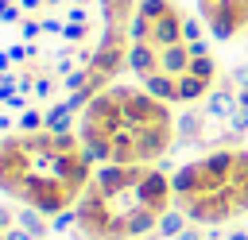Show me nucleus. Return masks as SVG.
<instances>
[{
	"label": "nucleus",
	"instance_id": "nucleus-4",
	"mask_svg": "<svg viewBox=\"0 0 248 240\" xmlns=\"http://www.w3.org/2000/svg\"><path fill=\"white\" fill-rule=\"evenodd\" d=\"M174 209L194 225H225L248 213V151L217 147L170 174Z\"/></svg>",
	"mask_w": 248,
	"mask_h": 240
},
{
	"label": "nucleus",
	"instance_id": "nucleus-13",
	"mask_svg": "<svg viewBox=\"0 0 248 240\" xmlns=\"http://www.w3.org/2000/svg\"><path fill=\"white\" fill-rule=\"evenodd\" d=\"M225 240H248V232H244V228H232V232H229Z\"/></svg>",
	"mask_w": 248,
	"mask_h": 240
},
{
	"label": "nucleus",
	"instance_id": "nucleus-1",
	"mask_svg": "<svg viewBox=\"0 0 248 240\" xmlns=\"http://www.w3.org/2000/svg\"><path fill=\"white\" fill-rule=\"evenodd\" d=\"M89 155L74 132H19L0 139V190L43 217H58L78 205L89 186Z\"/></svg>",
	"mask_w": 248,
	"mask_h": 240
},
{
	"label": "nucleus",
	"instance_id": "nucleus-6",
	"mask_svg": "<svg viewBox=\"0 0 248 240\" xmlns=\"http://www.w3.org/2000/svg\"><path fill=\"white\" fill-rule=\"evenodd\" d=\"M85 35H89L85 23H66V27H62V43H81Z\"/></svg>",
	"mask_w": 248,
	"mask_h": 240
},
{
	"label": "nucleus",
	"instance_id": "nucleus-11",
	"mask_svg": "<svg viewBox=\"0 0 248 240\" xmlns=\"http://www.w3.org/2000/svg\"><path fill=\"white\" fill-rule=\"evenodd\" d=\"M174 240H205V236H202V232H198V228H182V232H178V236H174Z\"/></svg>",
	"mask_w": 248,
	"mask_h": 240
},
{
	"label": "nucleus",
	"instance_id": "nucleus-10",
	"mask_svg": "<svg viewBox=\"0 0 248 240\" xmlns=\"http://www.w3.org/2000/svg\"><path fill=\"white\" fill-rule=\"evenodd\" d=\"M50 93H54V81L50 77H39L35 81V97H50Z\"/></svg>",
	"mask_w": 248,
	"mask_h": 240
},
{
	"label": "nucleus",
	"instance_id": "nucleus-8",
	"mask_svg": "<svg viewBox=\"0 0 248 240\" xmlns=\"http://www.w3.org/2000/svg\"><path fill=\"white\" fill-rule=\"evenodd\" d=\"M229 81H232L236 89H248V62H240V66H232V74H229Z\"/></svg>",
	"mask_w": 248,
	"mask_h": 240
},
{
	"label": "nucleus",
	"instance_id": "nucleus-12",
	"mask_svg": "<svg viewBox=\"0 0 248 240\" xmlns=\"http://www.w3.org/2000/svg\"><path fill=\"white\" fill-rule=\"evenodd\" d=\"M46 0H19V8H27V12H35V8H43Z\"/></svg>",
	"mask_w": 248,
	"mask_h": 240
},
{
	"label": "nucleus",
	"instance_id": "nucleus-9",
	"mask_svg": "<svg viewBox=\"0 0 248 240\" xmlns=\"http://www.w3.org/2000/svg\"><path fill=\"white\" fill-rule=\"evenodd\" d=\"M19 31H23V39H35V35L43 31V23H39V19H23V23H19Z\"/></svg>",
	"mask_w": 248,
	"mask_h": 240
},
{
	"label": "nucleus",
	"instance_id": "nucleus-3",
	"mask_svg": "<svg viewBox=\"0 0 248 240\" xmlns=\"http://www.w3.org/2000/svg\"><path fill=\"white\" fill-rule=\"evenodd\" d=\"M174 190L167 170L155 163H101L85 194L78 197V232L81 240H143L159 232V221L170 213Z\"/></svg>",
	"mask_w": 248,
	"mask_h": 240
},
{
	"label": "nucleus",
	"instance_id": "nucleus-7",
	"mask_svg": "<svg viewBox=\"0 0 248 240\" xmlns=\"http://www.w3.org/2000/svg\"><path fill=\"white\" fill-rule=\"evenodd\" d=\"M16 19H19V4L0 0V23H16Z\"/></svg>",
	"mask_w": 248,
	"mask_h": 240
},
{
	"label": "nucleus",
	"instance_id": "nucleus-5",
	"mask_svg": "<svg viewBox=\"0 0 248 240\" xmlns=\"http://www.w3.org/2000/svg\"><path fill=\"white\" fill-rule=\"evenodd\" d=\"M70 120H74V112L58 101V105L46 108V124H43V128H50V132H70Z\"/></svg>",
	"mask_w": 248,
	"mask_h": 240
},
{
	"label": "nucleus",
	"instance_id": "nucleus-2",
	"mask_svg": "<svg viewBox=\"0 0 248 240\" xmlns=\"http://www.w3.org/2000/svg\"><path fill=\"white\" fill-rule=\"evenodd\" d=\"M89 163H159L174 147V116L170 105L151 97L143 85H108L101 89L78 124Z\"/></svg>",
	"mask_w": 248,
	"mask_h": 240
}]
</instances>
